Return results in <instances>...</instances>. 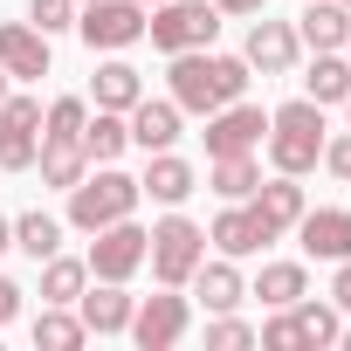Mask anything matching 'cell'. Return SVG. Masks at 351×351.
I'll return each instance as SVG.
<instances>
[{
  "label": "cell",
  "mask_w": 351,
  "mask_h": 351,
  "mask_svg": "<svg viewBox=\"0 0 351 351\" xmlns=\"http://www.w3.org/2000/svg\"><path fill=\"white\" fill-rule=\"evenodd\" d=\"M296 241L310 262H351V207H303Z\"/></svg>",
  "instance_id": "7c38bea8"
},
{
  "label": "cell",
  "mask_w": 351,
  "mask_h": 351,
  "mask_svg": "<svg viewBox=\"0 0 351 351\" xmlns=\"http://www.w3.org/2000/svg\"><path fill=\"white\" fill-rule=\"evenodd\" d=\"M330 269H337V276H330V303L351 317V262H330Z\"/></svg>",
  "instance_id": "74e56055"
},
{
  "label": "cell",
  "mask_w": 351,
  "mask_h": 351,
  "mask_svg": "<svg viewBox=\"0 0 351 351\" xmlns=\"http://www.w3.org/2000/svg\"><path fill=\"white\" fill-rule=\"evenodd\" d=\"M262 138H269V110H262V104L234 97V104L207 110V158H234V152H255Z\"/></svg>",
  "instance_id": "9c48e42d"
},
{
  "label": "cell",
  "mask_w": 351,
  "mask_h": 351,
  "mask_svg": "<svg viewBox=\"0 0 351 351\" xmlns=\"http://www.w3.org/2000/svg\"><path fill=\"white\" fill-rule=\"evenodd\" d=\"M21 296H28V289H21L14 276H0V330H8V324L21 317Z\"/></svg>",
  "instance_id": "d590c367"
},
{
  "label": "cell",
  "mask_w": 351,
  "mask_h": 351,
  "mask_svg": "<svg viewBox=\"0 0 351 351\" xmlns=\"http://www.w3.org/2000/svg\"><path fill=\"white\" fill-rule=\"evenodd\" d=\"M145 262H152V276H158L165 289H186L193 269L207 262V228L186 221V214H165V221L152 228V241H145Z\"/></svg>",
  "instance_id": "5b68a950"
},
{
  "label": "cell",
  "mask_w": 351,
  "mask_h": 351,
  "mask_svg": "<svg viewBox=\"0 0 351 351\" xmlns=\"http://www.w3.org/2000/svg\"><path fill=\"white\" fill-rule=\"evenodd\" d=\"M248 296H262V310H289L296 296H310V269H303V262H269Z\"/></svg>",
  "instance_id": "603a6c76"
},
{
  "label": "cell",
  "mask_w": 351,
  "mask_h": 351,
  "mask_svg": "<svg viewBox=\"0 0 351 351\" xmlns=\"http://www.w3.org/2000/svg\"><path fill=\"white\" fill-rule=\"evenodd\" d=\"M221 35V8L214 0H158L145 14V42L158 56H186V49H214Z\"/></svg>",
  "instance_id": "277c9868"
},
{
  "label": "cell",
  "mask_w": 351,
  "mask_h": 351,
  "mask_svg": "<svg viewBox=\"0 0 351 351\" xmlns=\"http://www.w3.org/2000/svg\"><path fill=\"white\" fill-rule=\"evenodd\" d=\"M0 69L21 76V83H42L49 76V35L35 21H0Z\"/></svg>",
  "instance_id": "5bb4252c"
},
{
  "label": "cell",
  "mask_w": 351,
  "mask_h": 351,
  "mask_svg": "<svg viewBox=\"0 0 351 351\" xmlns=\"http://www.w3.org/2000/svg\"><path fill=\"white\" fill-rule=\"evenodd\" d=\"M76 8H90V0H76Z\"/></svg>",
  "instance_id": "b9f144b4"
},
{
  "label": "cell",
  "mask_w": 351,
  "mask_h": 351,
  "mask_svg": "<svg viewBox=\"0 0 351 351\" xmlns=\"http://www.w3.org/2000/svg\"><path fill=\"white\" fill-rule=\"evenodd\" d=\"M83 117H90L83 97H56V104L42 110V138H83Z\"/></svg>",
  "instance_id": "4dcf8cb0"
},
{
  "label": "cell",
  "mask_w": 351,
  "mask_h": 351,
  "mask_svg": "<svg viewBox=\"0 0 351 351\" xmlns=\"http://www.w3.org/2000/svg\"><path fill=\"white\" fill-rule=\"evenodd\" d=\"M131 310H138V296H124V282H97V289L76 296V317H83L90 337H124L131 330Z\"/></svg>",
  "instance_id": "9a60e30c"
},
{
  "label": "cell",
  "mask_w": 351,
  "mask_h": 351,
  "mask_svg": "<svg viewBox=\"0 0 351 351\" xmlns=\"http://www.w3.org/2000/svg\"><path fill=\"white\" fill-rule=\"evenodd\" d=\"M14 248H21V255H35V262H49V255L62 248V221H56V214H42V207H35V214H21V221H14Z\"/></svg>",
  "instance_id": "f1b7e54d"
},
{
  "label": "cell",
  "mask_w": 351,
  "mask_h": 351,
  "mask_svg": "<svg viewBox=\"0 0 351 351\" xmlns=\"http://www.w3.org/2000/svg\"><path fill=\"white\" fill-rule=\"evenodd\" d=\"M248 207H255V221H262V228L282 241V234L303 221V186L289 180V172H276V180H262V186L248 193Z\"/></svg>",
  "instance_id": "e0dca14e"
},
{
  "label": "cell",
  "mask_w": 351,
  "mask_h": 351,
  "mask_svg": "<svg viewBox=\"0 0 351 351\" xmlns=\"http://www.w3.org/2000/svg\"><path fill=\"white\" fill-rule=\"evenodd\" d=\"M262 145H269V165L289 172V180L317 172V158H324V104L296 97V104L269 110V138H262Z\"/></svg>",
  "instance_id": "7a4b0ae2"
},
{
  "label": "cell",
  "mask_w": 351,
  "mask_h": 351,
  "mask_svg": "<svg viewBox=\"0 0 351 351\" xmlns=\"http://www.w3.org/2000/svg\"><path fill=\"white\" fill-rule=\"evenodd\" d=\"M145 241H152V234L124 214V221L97 228V241H90V255H83V262H90V276H97V282H131V276L145 269Z\"/></svg>",
  "instance_id": "52a82bcc"
},
{
  "label": "cell",
  "mask_w": 351,
  "mask_h": 351,
  "mask_svg": "<svg viewBox=\"0 0 351 351\" xmlns=\"http://www.w3.org/2000/svg\"><path fill=\"white\" fill-rule=\"evenodd\" d=\"M138 186H145L158 207H180V200L200 186V172H193L180 152H145V180H138Z\"/></svg>",
  "instance_id": "ac0fdd59"
},
{
  "label": "cell",
  "mask_w": 351,
  "mask_h": 351,
  "mask_svg": "<svg viewBox=\"0 0 351 351\" xmlns=\"http://www.w3.org/2000/svg\"><path fill=\"white\" fill-rule=\"evenodd\" d=\"M90 330H83V317L69 310V303H42V317H35V351H76Z\"/></svg>",
  "instance_id": "4316f807"
},
{
  "label": "cell",
  "mask_w": 351,
  "mask_h": 351,
  "mask_svg": "<svg viewBox=\"0 0 351 351\" xmlns=\"http://www.w3.org/2000/svg\"><path fill=\"white\" fill-rule=\"evenodd\" d=\"M207 186H214L221 200H248V193L262 186V165H255V152H234V158H214V172H207Z\"/></svg>",
  "instance_id": "83f0119b"
},
{
  "label": "cell",
  "mask_w": 351,
  "mask_h": 351,
  "mask_svg": "<svg viewBox=\"0 0 351 351\" xmlns=\"http://www.w3.org/2000/svg\"><path fill=\"white\" fill-rule=\"evenodd\" d=\"M207 241H214V248H221L228 262H241V255H262V248H269L276 234H269V228L255 221V207H248V200H228V207L214 214V228H207Z\"/></svg>",
  "instance_id": "4fadbf2b"
},
{
  "label": "cell",
  "mask_w": 351,
  "mask_h": 351,
  "mask_svg": "<svg viewBox=\"0 0 351 351\" xmlns=\"http://www.w3.org/2000/svg\"><path fill=\"white\" fill-rule=\"evenodd\" d=\"M296 42H303V49H344V42H351V8H344V0H303Z\"/></svg>",
  "instance_id": "d6986e66"
},
{
  "label": "cell",
  "mask_w": 351,
  "mask_h": 351,
  "mask_svg": "<svg viewBox=\"0 0 351 351\" xmlns=\"http://www.w3.org/2000/svg\"><path fill=\"white\" fill-rule=\"evenodd\" d=\"M193 296H200L207 310H234V303L248 296V282H241V269L221 255V262H200V269H193Z\"/></svg>",
  "instance_id": "cb8c5ba5"
},
{
  "label": "cell",
  "mask_w": 351,
  "mask_h": 351,
  "mask_svg": "<svg viewBox=\"0 0 351 351\" xmlns=\"http://www.w3.org/2000/svg\"><path fill=\"white\" fill-rule=\"evenodd\" d=\"M337 344H344V351H351V330H337Z\"/></svg>",
  "instance_id": "ab89813d"
},
{
  "label": "cell",
  "mask_w": 351,
  "mask_h": 351,
  "mask_svg": "<svg viewBox=\"0 0 351 351\" xmlns=\"http://www.w3.org/2000/svg\"><path fill=\"white\" fill-rule=\"evenodd\" d=\"M35 152H42V104L0 97V172H28Z\"/></svg>",
  "instance_id": "30bf717a"
},
{
  "label": "cell",
  "mask_w": 351,
  "mask_h": 351,
  "mask_svg": "<svg viewBox=\"0 0 351 351\" xmlns=\"http://www.w3.org/2000/svg\"><path fill=\"white\" fill-rule=\"evenodd\" d=\"M35 165H42V186H62L69 193L83 172H90V152H83V138H42Z\"/></svg>",
  "instance_id": "ffe728a7"
},
{
  "label": "cell",
  "mask_w": 351,
  "mask_h": 351,
  "mask_svg": "<svg viewBox=\"0 0 351 351\" xmlns=\"http://www.w3.org/2000/svg\"><path fill=\"white\" fill-rule=\"evenodd\" d=\"M296 56H303L296 21H269V14L248 21V42H241V62H248V69H262V76H289Z\"/></svg>",
  "instance_id": "8fae6325"
},
{
  "label": "cell",
  "mask_w": 351,
  "mask_h": 351,
  "mask_svg": "<svg viewBox=\"0 0 351 351\" xmlns=\"http://www.w3.org/2000/svg\"><path fill=\"white\" fill-rule=\"evenodd\" d=\"M255 337H262L269 351H296V344H303V330H296V310H276V317H269Z\"/></svg>",
  "instance_id": "836d02e7"
},
{
  "label": "cell",
  "mask_w": 351,
  "mask_h": 351,
  "mask_svg": "<svg viewBox=\"0 0 351 351\" xmlns=\"http://www.w3.org/2000/svg\"><path fill=\"white\" fill-rule=\"evenodd\" d=\"M221 8V21H255V14H269V0H214Z\"/></svg>",
  "instance_id": "8d00e7d4"
},
{
  "label": "cell",
  "mask_w": 351,
  "mask_h": 351,
  "mask_svg": "<svg viewBox=\"0 0 351 351\" xmlns=\"http://www.w3.org/2000/svg\"><path fill=\"white\" fill-rule=\"evenodd\" d=\"M8 248H14V221H8V214H0V255H8Z\"/></svg>",
  "instance_id": "f35d334b"
},
{
  "label": "cell",
  "mask_w": 351,
  "mask_h": 351,
  "mask_svg": "<svg viewBox=\"0 0 351 351\" xmlns=\"http://www.w3.org/2000/svg\"><path fill=\"white\" fill-rule=\"evenodd\" d=\"M28 21L42 35H62V28H76V0H28Z\"/></svg>",
  "instance_id": "d6a6232c"
},
{
  "label": "cell",
  "mask_w": 351,
  "mask_h": 351,
  "mask_svg": "<svg viewBox=\"0 0 351 351\" xmlns=\"http://www.w3.org/2000/svg\"><path fill=\"white\" fill-rule=\"evenodd\" d=\"M90 97H97V110H131L138 97H145V76L131 69V62H97V76H90Z\"/></svg>",
  "instance_id": "44dd1931"
},
{
  "label": "cell",
  "mask_w": 351,
  "mask_h": 351,
  "mask_svg": "<svg viewBox=\"0 0 351 351\" xmlns=\"http://www.w3.org/2000/svg\"><path fill=\"white\" fill-rule=\"evenodd\" d=\"M145 0H90V8L76 14V35L104 56H124L131 42H145Z\"/></svg>",
  "instance_id": "8992f818"
},
{
  "label": "cell",
  "mask_w": 351,
  "mask_h": 351,
  "mask_svg": "<svg viewBox=\"0 0 351 351\" xmlns=\"http://www.w3.org/2000/svg\"><path fill=\"white\" fill-rule=\"evenodd\" d=\"M83 289H90V262H76V255L56 248V255L42 262V303H76Z\"/></svg>",
  "instance_id": "484cf974"
},
{
  "label": "cell",
  "mask_w": 351,
  "mask_h": 351,
  "mask_svg": "<svg viewBox=\"0 0 351 351\" xmlns=\"http://www.w3.org/2000/svg\"><path fill=\"white\" fill-rule=\"evenodd\" d=\"M186 324H193V303H186L180 289L158 282V296H145V303L131 310V344H138V351H172V344L186 337Z\"/></svg>",
  "instance_id": "ba28073f"
},
{
  "label": "cell",
  "mask_w": 351,
  "mask_h": 351,
  "mask_svg": "<svg viewBox=\"0 0 351 351\" xmlns=\"http://www.w3.org/2000/svg\"><path fill=\"white\" fill-rule=\"evenodd\" d=\"M289 310H296V330H303V344H337V330H344V310H337V303L296 296Z\"/></svg>",
  "instance_id": "f546056e"
},
{
  "label": "cell",
  "mask_w": 351,
  "mask_h": 351,
  "mask_svg": "<svg viewBox=\"0 0 351 351\" xmlns=\"http://www.w3.org/2000/svg\"><path fill=\"white\" fill-rule=\"evenodd\" d=\"M124 117H131V145L138 152H172V145H180V124H186V110L172 104V97H158V104L138 97Z\"/></svg>",
  "instance_id": "2e32d148"
},
{
  "label": "cell",
  "mask_w": 351,
  "mask_h": 351,
  "mask_svg": "<svg viewBox=\"0 0 351 351\" xmlns=\"http://www.w3.org/2000/svg\"><path fill=\"white\" fill-rule=\"evenodd\" d=\"M344 49H351V42H344Z\"/></svg>",
  "instance_id": "bcb514c9"
},
{
  "label": "cell",
  "mask_w": 351,
  "mask_h": 351,
  "mask_svg": "<svg viewBox=\"0 0 351 351\" xmlns=\"http://www.w3.org/2000/svg\"><path fill=\"white\" fill-rule=\"evenodd\" d=\"M124 145H131V117H124V110H97V117H83V152H90V165H117Z\"/></svg>",
  "instance_id": "7402d4cb"
},
{
  "label": "cell",
  "mask_w": 351,
  "mask_h": 351,
  "mask_svg": "<svg viewBox=\"0 0 351 351\" xmlns=\"http://www.w3.org/2000/svg\"><path fill=\"white\" fill-rule=\"evenodd\" d=\"M317 165L330 172V180L351 186V131H344V138H324V158H317Z\"/></svg>",
  "instance_id": "e575fe53"
},
{
  "label": "cell",
  "mask_w": 351,
  "mask_h": 351,
  "mask_svg": "<svg viewBox=\"0 0 351 351\" xmlns=\"http://www.w3.org/2000/svg\"><path fill=\"white\" fill-rule=\"evenodd\" d=\"M165 76H172V104L193 110V117H207V110L248 97V62H241V56H214V49H186V56H172Z\"/></svg>",
  "instance_id": "6da1fadb"
},
{
  "label": "cell",
  "mask_w": 351,
  "mask_h": 351,
  "mask_svg": "<svg viewBox=\"0 0 351 351\" xmlns=\"http://www.w3.org/2000/svg\"><path fill=\"white\" fill-rule=\"evenodd\" d=\"M145 8H158V0H145Z\"/></svg>",
  "instance_id": "7bdbcfd3"
},
{
  "label": "cell",
  "mask_w": 351,
  "mask_h": 351,
  "mask_svg": "<svg viewBox=\"0 0 351 351\" xmlns=\"http://www.w3.org/2000/svg\"><path fill=\"white\" fill-rule=\"evenodd\" d=\"M344 8H351V0H344Z\"/></svg>",
  "instance_id": "f6af8a7d"
},
{
  "label": "cell",
  "mask_w": 351,
  "mask_h": 351,
  "mask_svg": "<svg viewBox=\"0 0 351 351\" xmlns=\"http://www.w3.org/2000/svg\"><path fill=\"white\" fill-rule=\"evenodd\" d=\"M0 97H8V69H0Z\"/></svg>",
  "instance_id": "60d3db41"
},
{
  "label": "cell",
  "mask_w": 351,
  "mask_h": 351,
  "mask_svg": "<svg viewBox=\"0 0 351 351\" xmlns=\"http://www.w3.org/2000/svg\"><path fill=\"white\" fill-rule=\"evenodd\" d=\"M207 344H214V351H241V344H255V330H248L234 310H214V324H207Z\"/></svg>",
  "instance_id": "1f68e13d"
},
{
  "label": "cell",
  "mask_w": 351,
  "mask_h": 351,
  "mask_svg": "<svg viewBox=\"0 0 351 351\" xmlns=\"http://www.w3.org/2000/svg\"><path fill=\"white\" fill-rule=\"evenodd\" d=\"M303 97H310V104H344V97H351V62H344L337 49H317V62H310V76H303Z\"/></svg>",
  "instance_id": "d4e9b609"
},
{
  "label": "cell",
  "mask_w": 351,
  "mask_h": 351,
  "mask_svg": "<svg viewBox=\"0 0 351 351\" xmlns=\"http://www.w3.org/2000/svg\"><path fill=\"white\" fill-rule=\"evenodd\" d=\"M138 200H145V186L131 180V172H117V165H97V172H83V180L69 186V228L97 234V228H110V221L138 214Z\"/></svg>",
  "instance_id": "3957f363"
},
{
  "label": "cell",
  "mask_w": 351,
  "mask_h": 351,
  "mask_svg": "<svg viewBox=\"0 0 351 351\" xmlns=\"http://www.w3.org/2000/svg\"><path fill=\"white\" fill-rule=\"evenodd\" d=\"M344 110H351V97H344Z\"/></svg>",
  "instance_id": "ee69618b"
}]
</instances>
